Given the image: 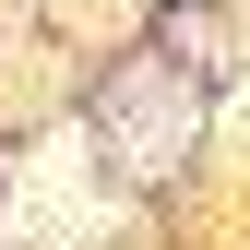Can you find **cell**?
<instances>
[{
	"mask_svg": "<svg viewBox=\"0 0 250 250\" xmlns=\"http://www.w3.org/2000/svg\"><path fill=\"white\" fill-rule=\"evenodd\" d=\"M107 131H119V155H131V179H155L179 143H191V83L131 72V83H119V107H107Z\"/></svg>",
	"mask_w": 250,
	"mask_h": 250,
	"instance_id": "cell-2",
	"label": "cell"
},
{
	"mask_svg": "<svg viewBox=\"0 0 250 250\" xmlns=\"http://www.w3.org/2000/svg\"><path fill=\"white\" fill-rule=\"evenodd\" d=\"M83 167H96V143H83V131L36 143V167L12 179V203H0V227H12L24 250H83V238L107 227V203H96V179H83Z\"/></svg>",
	"mask_w": 250,
	"mask_h": 250,
	"instance_id": "cell-1",
	"label": "cell"
}]
</instances>
